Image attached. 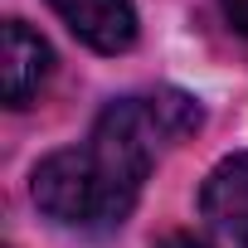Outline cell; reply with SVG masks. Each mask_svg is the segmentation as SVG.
I'll use <instances>...</instances> for the list:
<instances>
[{
	"mask_svg": "<svg viewBox=\"0 0 248 248\" xmlns=\"http://www.w3.org/2000/svg\"><path fill=\"white\" fill-rule=\"evenodd\" d=\"M200 214L209 219V229H219L238 248L248 243V151L224 156L204 175V185H200Z\"/></svg>",
	"mask_w": 248,
	"mask_h": 248,
	"instance_id": "4",
	"label": "cell"
},
{
	"mask_svg": "<svg viewBox=\"0 0 248 248\" xmlns=\"http://www.w3.org/2000/svg\"><path fill=\"white\" fill-rule=\"evenodd\" d=\"M204 107L180 88L127 93L97 112L88 141L44 156L30 175V195L44 219L73 233H112L141 200L151 166L200 132Z\"/></svg>",
	"mask_w": 248,
	"mask_h": 248,
	"instance_id": "1",
	"label": "cell"
},
{
	"mask_svg": "<svg viewBox=\"0 0 248 248\" xmlns=\"http://www.w3.org/2000/svg\"><path fill=\"white\" fill-rule=\"evenodd\" d=\"M161 248H209V243H204V238H195V233H170Z\"/></svg>",
	"mask_w": 248,
	"mask_h": 248,
	"instance_id": "6",
	"label": "cell"
},
{
	"mask_svg": "<svg viewBox=\"0 0 248 248\" xmlns=\"http://www.w3.org/2000/svg\"><path fill=\"white\" fill-rule=\"evenodd\" d=\"M49 5L97 54H127L137 44V5L132 0H49Z\"/></svg>",
	"mask_w": 248,
	"mask_h": 248,
	"instance_id": "3",
	"label": "cell"
},
{
	"mask_svg": "<svg viewBox=\"0 0 248 248\" xmlns=\"http://www.w3.org/2000/svg\"><path fill=\"white\" fill-rule=\"evenodd\" d=\"M243 248H248V243H243Z\"/></svg>",
	"mask_w": 248,
	"mask_h": 248,
	"instance_id": "7",
	"label": "cell"
},
{
	"mask_svg": "<svg viewBox=\"0 0 248 248\" xmlns=\"http://www.w3.org/2000/svg\"><path fill=\"white\" fill-rule=\"evenodd\" d=\"M224 20L233 25V34L248 39V0H224Z\"/></svg>",
	"mask_w": 248,
	"mask_h": 248,
	"instance_id": "5",
	"label": "cell"
},
{
	"mask_svg": "<svg viewBox=\"0 0 248 248\" xmlns=\"http://www.w3.org/2000/svg\"><path fill=\"white\" fill-rule=\"evenodd\" d=\"M54 73V49L25 25V20H5V39H0V93L10 107H30L39 97V88Z\"/></svg>",
	"mask_w": 248,
	"mask_h": 248,
	"instance_id": "2",
	"label": "cell"
}]
</instances>
